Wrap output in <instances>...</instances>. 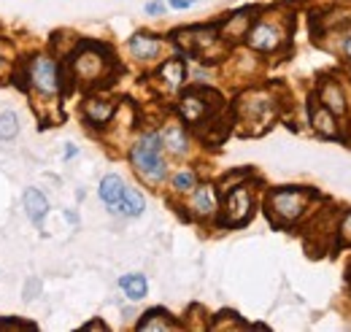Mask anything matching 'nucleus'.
<instances>
[{"label":"nucleus","mask_w":351,"mask_h":332,"mask_svg":"<svg viewBox=\"0 0 351 332\" xmlns=\"http://www.w3.org/2000/svg\"><path fill=\"white\" fill-rule=\"evenodd\" d=\"M160 141L171 154H184L186 152V135L178 125H165V130L160 132Z\"/></svg>","instance_id":"6ab92c4d"},{"label":"nucleus","mask_w":351,"mask_h":332,"mask_svg":"<svg viewBox=\"0 0 351 332\" xmlns=\"http://www.w3.org/2000/svg\"><path fill=\"white\" fill-rule=\"evenodd\" d=\"M108 51L97 43H82V49L73 54V68H76V76L82 82H95L103 76V68H106V57Z\"/></svg>","instance_id":"39448f33"},{"label":"nucleus","mask_w":351,"mask_h":332,"mask_svg":"<svg viewBox=\"0 0 351 332\" xmlns=\"http://www.w3.org/2000/svg\"><path fill=\"white\" fill-rule=\"evenodd\" d=\"M311 125L319 135L324 138H338L341 130H338V122H335V114L330 108H324L319 100H311Z\"/></svg>","instance_id":"1a4fd4ad"},{"label":"nucleus","mask_w":351,"mask_h":332,"mask_svg":"<svg viewBox=\"0 0 351 332\" xmlns=\"http://www.w3.org/2000/svg\"><path fill=\"white\" fill-rule=\"evenodd\" d=\"M84 114L92 125H108V119L114 117V103L103 97H89L84 103Z\"/></svg>","instance_id":"2eb2a0df"},{"label":"nucleus","mask_w":351,"mask_h":332,"mask_svg":"<svg viewBox=\"0 0 351 332\" xmlns=\"http://www.w3.org/2000/svg\"><path fill=\"white\" fill-rule=\"evenodd\" d=\"M219 95L217 92H211V89H189L184 97H181V103H178V111H181V117L189 122V125H197V122H203L214 108H219Z\"/></svg>","instance_id":"7ed1b4c3"},{"label":"nucleus","mask_w":351,"mask_h":332,"mask_svg":"<svg viewBox=\"0 0 351 332\" xmlns=\"http://www.w3.org/2000/svg\"><path fill=\"white\" fill-rule=\"evenodd\" d=\"M341 51H343V57L351 62V30L343 36V41H341Z\"/></svg>","instance_id":"bb28decb"},{"label":"nucleus","mask_w":351,"mask_h":332,"mask_svg":"<svg viewBox=\"0 0 351 332\" xmlns=\"http://www.w3.org/2000/svg\"><path fill=\"white\" fill-rule=\"evenodd\" d=\"M319 103H322L324 108H330L335 117H343V114H346V108H349L343 86H341L338 82H332V79L322 82V86H319Z\"/></svg>","instance_id":"6e6552de"},{"label":"nucleus","mask_w":351,"mask_h":332,"mask_svg":"<svg viewBox=\"0 0 351 332\" xmlns=\"http://www.w3.org/2000/svg\"><path fill=\"white\" fill-rule=\"evenodd\" d=\"M160 49H162V41L152 33H135L130 38V51L138 60H154L160 54Z\"/></svg>","instance_id":"ddd939ff"},{"label":"nucleus","mask_w":351,"mask_h":332,"mask_svg":"<svg viewBox=\"0 0 351 332\" xmlns=\"http://www.w3.org/2000/svg\"><path fill=\"white\" fill-rule=\"evenodd\" d=\"M273 106H270V100L263 97V95H246L243 100H241V106H238V111L243 114V119L246 122H254V119H260L263 125H267V119L273 117V111H270Z\"/></svg>","instance_id":"9b49d317"},{"label":"nucleus","mask_w":351,"mask_h":332,"mask_svg":"<svg viewBox=\"0 0 351 332\" xmlns=\"http://www.w3.org/2000/svg\"><path fill=\"white\" fill-rule=\"evenodd\" d=\"M157 76L165 82L168 89H178V86L184 84V79H186V65H184V60L173 57V60L162 62V68H160V73H157Z\"/></svg>","instance_id":"dca6fc26"},{"label":"nucleus","mask_w":351,"mask_h":332,"mask_svg":"<svg viewBox=\"0 0 351 332\" xmlns=\"http://www.w3.org/2000/svg\"><path fill=\"white\" fill-rule=\"evenodd\" d=\"M252 14H254V8H243V11H235L227 22H224V30H221V36L224 38H241V36H246V30H249V22H252Z\"/></svg>","instance_id":"f3484780"},{"label":"nucleus","mask_w":351,"mask_h":332,"mask_svg":"<svg viewBox=\"0 0 351 332\" xmlns=\"http://www.w3.org/2000/svg\"><path fill=\"white\" fill-rule=\"evenodd\" d=\"M30 82H33V86L38 92L54 95L60 89V68H57V62L51 57H44V54L33 57V62H30Z\"/></svg>","instance_id":"0eeeda50"},{"label":"nucleus","mask_w":351,"mask_h":332,"mask_svg":"<svg viewBox=\"0 0 351 332\" xmlns=\"http://www.w3.org/2000/svg\"><path fill=\"white\" fill-rule=\"evenodd\" d=\"M254 213V200H252V192L246 189V184H238L230 189L227 200H224V216H221V224L227 227H241L252 219Z\"/></svg>","instance_id":"20e7f679"},{"label":"nucleus","mask_w":351,"mask_h":332,"mask_svg":"<svg viewBox=\"0 0 351 332\" xmlns=\"http://www.w3.org/2000/svg\"><path fill=\"white\" fill-rule=\"evenodd\" d=\"M311 198H316L313 189L306 187H281V189H273L267 195V216L273 222H298L303 213H306Z\"/></svg>","instance_id":"f257e3e1"},{"label":"nucleus","mask_w":351,"mask_h":332,"mask_svg":"<svg viewBox=\"0 0 351 332\" xmlns=\"http://www.w3.org/2000/svg\"><path fill=\"white\" fill-rule=\"evenodd\" d=\"M25 208H27V216L33 222H41L46 216V211H49V203H46V198L38 189H27L25 192Z\"/></svg>","instance_id":"412c9836"},{"label":"nucleus","mask_w":351,"mask_h":332,"mask_svg":"<svg viewBox=\"0 0 351 332\" xmlns=\"http://www.w3.org/2000/svg\"><path fill=\"white\" fill-rule=\"evenodd\" d=\"M0 68H3V54H0Z\"/></svg>","instance_id":"7c9ffc66"},{"label":"nucleus","mask_w":351,"mask_h":332,"mask_svg":"<svg viewBox=\"0 0 351 332\" xmlns=\"http://www.w3.org/2000/svg\"><path fill=\"white\" fill-rule=\"evenodd\" d=\"M143 208H146L143 195H141L138 189H132V187H125V192H122L119 203H117V206H111V211H114V213H122V216H141V213H143Z\"/></svg>","instance_id":"4468645a"},{"label":"nucleus","mask_w":351,"mask_h":332,"mask_svg":"<svg viewBox=\"0 0 351 332\" xmlns=\"http://www.w3.org/2000/svg\"><path fill=\"white\" fill-rule=\"evenodd\" d=\"M176 41L181 43L184 49H189V51H203V49H208L211 43L217 41V30H214V27L178 30V33H176Z\"/></svg>","instance_id":"9d476101"},{"label":"nucleus","mask_w":351,"mask_h":332,"mask_svg":"<svg viewBox=\"0 0 351 332\" xmlns=\"http://www.w3.org/2000/svg\"><path fill=\"white\" fill-rule=\"evenodd\" d=\"M246 41H249L252 49H257V51H273V49H278L281 43L287 41V30L278 22L260 19V22H254L246 30Z\"/></svg>","instance_id":"423d86ee"},{"label":"nucleus","mask_w":351,"mask_h":332,"mask_svg":"<svg viewBox=\"0 0 351 332\" xmlns=\"http://www.w3.org/2000/svg\"><path fill=\"white\" fill-rule=\"evenodd\" d=\"M138 330L141 332H146V330H178V324L171 319V313H165L162 308H154V311H149V313H146V319H141V322H138Z\"/></svg>","instance_id":"a211bd4d"},{"label":"nucleus","mask_w":351,"mask_h":332,"mask_svg":"<svg viewBox=\"0 0 351 332\" xmlns=\"http://www.w3.org/2000/svg\"><path fill=\"white\" fill-rule=\"evenodd\" d=\"M130 160H132V167L146 181H162L165 173H168V165L162 160V141H160L157 132H146V135H141L132 143Z\"/></svg>","instance_id":"f03ea898"},{"label":"nucleus","mask_w":351,"mask_h":332,"mask_svg":"<svg viewBox=\"0 0 351 332\" xmlns=\"http://www.w3.org/2000/svg\"><path fill=\"white\" fill-rule=\"evenodd\" d=\"M119 287H122V292H125L130 300H141V297H146V292H149V284H146V278H143L141 273L122 276V278H119Z\"/></svg>","instance_id":"4be33fe9"},{"label":"nucleus","mask_w":351,"mask_h":332,"mask_svg":"<svg viewBox=\"0 0 351 332\" xmlns=\"http://www.w3.org/2000/svg\"><path fill=\"white\" fill-rule=\"evenodd\" d=\"M171 3V8H189L195 0H168Z\"/></svg>","instance_id":"c85d7f7f"},{"label":"nucleus","mask_w":351,"mask_h":332,"mask_svg":"<svg viewBox=\"0 0 351 332\" xmlns=\"http://www.w3.org/2000/svg\"><path fill=\"white\" fill-rule=\"evenodd\" d=\"M338 235H341V244L351 246V211L343 213V219H341V224H338Z\"/></svg>","instance_id":"393cba45"},{"label":"nucleus","mask_w":351,"mask_h":332,"mask_svg":"<svg viewBox=\"0 0 351 332\" xmlns=\"http://www.w3.org/2000/svg\"><path fill=\"white\" fill-rule=\"evenodd\" d=\"M3 327H14V330H36V324L16 322V319H0V330H3Z\"/></svg>","instance_id":"a878e982"},{"label":"nucleus","mask_w":351,"mask_h":332,"mask_svg":"<svg viewBox=\"0 0 351 332\" xmlns=\"http://www.w3.org/2000/svg\"><path fill=\"white\" fill-rule=\"evenodd\" d=\"M16 132H19V119H16V114H11V111L0 114V141L14 138Z\"/></svg>","instance_id":"b1692460"},{"label":"nucleus","mask_w":351,"mask_h":332,"mask_svg":"<svg viewBox=\"0 0 351 332\" xmlns=\"http://www.w3.org/2000/svg\"><path fill=\"white\" fill-rule=\"evenodd\" d=\"M189 208L195 216L200 219H208L217 213V189L211 184H200L195 192H192V200H189Z\"/></svg>","instance_id":"f8f14e48"},{"label":"nucleus","mask_w":351,"mask_h":332,"mask_svg":"<svg viewBox=\"0 0 351 332\" xmlns=\"http://www.w3.org/2000/svg\"><path fill=\"white\" fill-rule=\"evenodd\" d=\"M162 3L160 0H152V3H146V14H162Z\"/></svg>","instance_id":"cd10ccee"},{"label":"nucleus","mask_w":351,"mask_h":332,"mask_svg":"<svg viewBox=\"0 0 351 332\" xmlns=\"http://www.w3.org/2000/svg\"><path fill=\"white\" fill-rule=\"evenodd\" d=\"M87 330H108V327H106L103 322H89V324H87Z\"/></svg>","instance_id":"c756f323"},{"label":"nucleus","mask_w":351,"mask_h":332,"mask_svg":"<svg viewBox=\"0 0 351 332\" xmlns=\"http://www.w3.org/2000/svg\"><path fill=\"white\" fill-rule=\"evenodd\" d=\"M122 192H125V181H122L117 173H108V176L100 181V198H103V203L117 206L119 198H122Z\"/></svg>","instance_id":"aec40b11"},{"label":"nucleus","mask_w":351,"mask_h":332,"mask_svg":"<svg viewBox=\"0 0 351 332\" xmlns=\"http://www.w3.org/2000/svg\"><path fill=\"white\" fill-rule=\"evenodd\" d=\"M197 187V176L195 170H178L173 176V189L176 192H192Z\"/></svg>","instance_id":"5701e85b"}]
</instances>
